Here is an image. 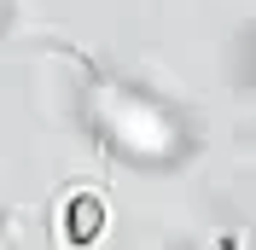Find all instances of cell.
I'll use <instances>...</instances> for the list:
<instances>
[{
  "instance_id": "2",
  "label": "cell",
  "mask_w": 256,
  "mask_h": 250,
  "mask_svg": "<svg viewBox=\"0 0 256 250\" xmlns=\"http://www.w3.org/2000/svg\"><path fill=\"white\" fill-rule=\"evenodd\" d=\"M99 221H105L99 198H70V244H88V238H99Z\"/></svg>"
},
{
  "instance_id": "1",
  "label": "cell",
  "mask_w": 256,
  "mask_h": 250,
  "mask_svg": "<svg viewBox=\"0 0 256 250\" xmlns=\"http://www.w3.org/2000/svg\"><path fill=\"white\" fill-rule=\"evenodd\" d=\"M88 122L99 128V140L111 146L116 157L140 163V169H169L186 157V116H180L169 99H158L152 88L140 82H111V76H94L88 82Z\"/></svg>"
}]
</instances>
